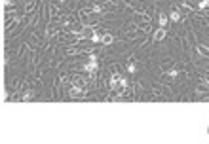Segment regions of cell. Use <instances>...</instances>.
I'll return each instance as SVG.
<instances>
[{"label": "cell", "mask_w": 209, "mask_h": 144, "mask_svg": "<svg viewBox=\"0 0 209 144\" xmlns=\"http://www.w3.org/2000/svg\"><path fill=\"white\" fill-rule=\"evenodd\" d=\"M97 66H99V64H97V57L91 53V55H90V61H87V63L82 66V70L90 74V80H93V78H95V74H97Z\"/></svg>", "instance_id": "cell-1"}, {"label": "cell", "mask_w": 209, "mask_h": 144, "mask_svg": "<svg viewBox=\"0 0 209 144\" xmlns=\"http://www.w3.org/2000/svg\"><path fill=\"white\" fill-rule=\"evenodd\" d=\"M69 95H70L72 99H80V97L86 95V89H84V87H78V85H72L70 89H69Z\"/></svg>", "instance_id": "cell-2"}, {"label": "cell", "mask_w": 209, "mask_h": 144, "mask_svg": "<svg viewBox=\"0 0 209 144\" xmlns=\"http://www.w3.org/2000/svg\"><path fill=\"white\" fill-rule=\"evenodd\" d=\"M163 38H166V27H160L158 30H154V34H152V40L154 42H160Z\"/></svg>", "instance_id": "cell-3"}, {"label": "cell", "mask_w": 209, "mask_h": 144, "mask_svg": "<svg viewBox=\"0 0 209 144\" xmlns=\"http://www.w3.org/2000/svg\"><path fill=\"white\" fill-rule=\"evenodd\" d=\"M108 85H111V89L116 91L118 89V85H120V74H112L111 76V82H108Z\"/></svg>", "instance_id": "cell-4"}, {"label": "cell", "mask_w": 209, "mask_h": 144, "mask_svg": "<svg viewBox=\"0 0 209 144\" xmlns=\"http://www.w3.org/2000/svg\"><path fill=\"white\" fill-rule=\"evenodd\" d=\"M114 42V36L108 34V32H105V34H101V44H105V46H108V44Z\"/></svg>", "instance_id": "cell-5"}, {"label": "cell", "mask_w": 209, "mask_h": 144, "mask_svg": "<svg viewBox=\"0 0 209 144\" xmlns=\"http://www.w3.org/2000/svg\"><path fill=\"white\" fill-rule=\"evenodd\" d=\"M169 19L173 21V23H179V21H181V14L177 12V10H173V12L169 14Z\"/></svg>", "instance_id": "cell-6"}, {"label": "cell", "mask_w": 209, "mask_h": 144, "mask_svg": "<svg viewBox=\"0 0 209 144\" xmlns=\"http://www.w3.org/2000/svg\"><path fill=\"white\" fill-rule=\"evenodd\" d=\"M198 53H200L202 57H209V48L207 46H198Z\"/></svg>", "instance_id": "cell-7"}, {"label": "cell", "mask_w": 209, "mask_h": 144, "mask_svg": "<svg viewBox=\"0 0 209 144\" xmlns=\"http://www.w3.org/2000/svg\"><path fill=\"white\" fill-rule=\"evenodd\" d=\"M167 21H169V17H167L166 14H160V17H158V23H160V27H166V25H167Z\"/></svg>", "instance_id": "cell-8"}, {"label": "cell", "mask_w": 209, "mask_h": 144, "mask_svg": "<svg viewBox=\"0 0 209 144\" xmlns=\"http://www.w3.org/2000/svg\"><path fill=\"white\" fill-rule=\"evenodd\" d=\"M72 85H78V87H84V85H86V80H84V78H80V76H76V78L72 80Z\"/></svg>", "instance_id": "cell-9"}, {"label": "cell", "mask_w": 209, "mask_h": 144, "mask_svg": "<svg viewBox=\"0 0 209 144\" xmlns=\"http://www.w3.org/2000/svg\"><path fill=\"white\" fill-rule=\"evenodd\" d=\"M30 99H34V93H32V91H25L23 97H21V101H30Z\"/></svg>", "instance_id": "cell-10"}, {"label": "cell", "mask_w": 209, "mask_h": 144, "mask_svg": "<svg viewBox=\"0 0 209 144\" xmlns=\"http://www.w3.org/2000/svg\"><path fill=\"white\" fill-rule=\"evenodd\" d=\"M207 6H209V0H200V2H198V10H203Z\"/></svg>", "instance_id": "cell-11"}, {"label": "cell", "mask_w": 209, "mask_h": 144, "mask_svg": "<svg viewBox=\"0 0 209 144\" xmlns=\"http://www.w3.org/2000/svg\"><path fill=\"white\" fill-rule=\"evenodd\" d=\"M127 70H129L131 74H135V72H137V66H135L133 63H131V64H127Z\"/></svg>", "instance_id": "cell-12"}, {"label": "cell", "mask_w": 209, "mask_h": 144, "mask_svg": "<svg viewBox=\"0 0 209 144\" xmlns=\"http://www.w3.org/2000/svg\"><path fill=\"white\" fill-rule=\"evenodd\" d=\"M93 12H95V14H101V12H103V6H101V4H95V6H93Z\"/></svg>", "instance_id": "cell-13"}, {"label": "cell", "mask_w": 209, "mask_h": 144, "mask_svg": "<svg viewBox=\"0 0 209 144\" xmlns=\"http://www.w3.org/2000/svg\"><path fill=\"white\" fill-rule=\"evenodd\" d=\"M91 42H101V34H97V32H95V34L91 36Z\"/></svg>", "instance_id": "cell-14"}, {"label": "cell", "mask_w": 209, "mask_h": 144, "mask_svg": "<svg viewBox=\"0 0 209 144\" xmlns=\"http://www.w3.org/2000/svg\"><path fill=\"white\" fill-rule=\"evenodd\" d=\"M167 76H171V78H175V76H177V70H175V68L167 70Z\"/></svg>", "instance_id": "cell-15"}, {"label": "cell", "mask_w": 209, "mask_h": 144, "mask_svg": "<svg viewBox=\"0 0 209 144\" xmlns=\"http://www.w3.org/2000/svg\"><path fill=\"white\" fill-rule=\"evenodd\" d=\"M4 6H12V0H4Z\"/></svg>", "instance_id": "cell-16"}, {"label": "cell", "mask_w": 209, "mask_h": 144, "mask_svg": "<svg viewBox=\"0 0 209 144\" xmlns=\"http://www.w3.org/2000/svg\"><path fill=\"white\" fill-rule=\"evenodd\" d=\"M21 2H25V0H21Z\"/></svg>", "instance_id": "cell-17"}]
</instances>
